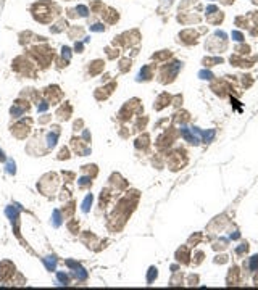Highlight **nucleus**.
<instances>
[{"label":"nucleus","instance_id":"obj_1","mask_svg":"<svg viewBox=\"0 0 258 290\" xmlns=\"http://www.w3.org/2000/svg\"><path fill=\"white\" fill-rule=\"evenodd\" d=\"M92 203V195H87L84 203H82V211H89V205Z\"/></svg>","mask_w":258,"mask_h":290},{"label":"nucleus","instance_id":"obj_2","mask_svg":"<svg viewBox=\"0 0 258 290\" xmlns=\"http://www.w3.org/2000/svg\"><path fill=\"white\" fill-rule=\"evenodd\" d=\"M92 29H94V31H102V26H100V24H95V26H92Z\"/></svg>","mask_w":258,"mask_h":290}]
</instances>
